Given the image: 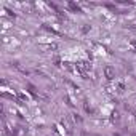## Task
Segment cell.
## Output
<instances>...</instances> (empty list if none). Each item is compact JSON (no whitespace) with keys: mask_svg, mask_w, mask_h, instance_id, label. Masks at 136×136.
<instances>
[{"mask_svg":"<svg viewBox=\"0 0 136 136\" xmlns=\"http://www.w3.org/2000/svg\"><path fill=\"white\" fill-rule=\"evenodd\" d=\"M104 75H106V78L112 80V78L115 77V70H114L110 66H106V67H104Z\"/></svg>","mask_w":136,"mask_h":136,"instance_id":"6da1fadb","label":"cell"},{"mask_svg":"<svg viewBox=\"0 0 136 136\" xmlns=\"http://www.w3.org/2000/svg\"><path fill=\"white\" fill-rule=\"evenodd\" d=\"M27 88H29V91H31V93L35 96V88H34V85H27Z\"/></svg>","mask_w":136,"mask_h":136,"instance_id":"3957f363","label":"cell"},{"mask_svg":"<svg viewBox=\"0 0 136 136\" xmlns=\"http://www.w3.org/2000/svg\"><path fill=\"white\" fill-rule=\"evenodd\" d=\"M112 119H114V120H117V119H119V114L114 112V114H112Z\"/></svg>","mask_w":136,"mask_h":136,"instance_id":"277c9868","label":"cell"},{"mask_svg":"<svg viewBox=\"0 0 136 136\" xmlns=\"http://www.w3.org/2000/svg\"><path fill=\"white\" fill-rule=\"evenodd\" d=\"M88 31H90V27H88V26H85L83 29H82V32H88Z\"/></svg>","mask_w":136,"mask_h":136,"instance_id":"5b68a950","label":"cell"},{"mask_svg":"<svg viewBox=\"0 0 136 136\" xmlns=\"http://www.w3.org/2000/svg\"><path fill=\"white\" fill-rule=\"evenodd\" d=\"M69 7L74 10V11H78L80 13V8H78V5H75V3H72V2H69Z\"/></svg>","mask_w":136,"mask_h":136,"instance_id":"7a4b0ae2","label":"cell"}]
</instances>
